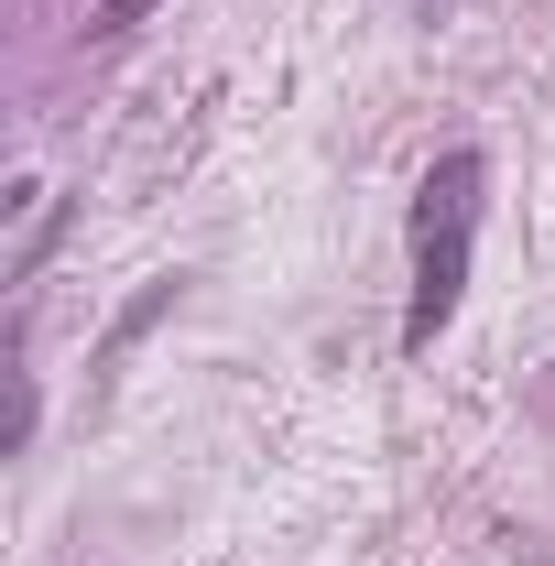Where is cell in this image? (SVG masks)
<instances>
[{"instance_id":"obj_1","label":"cell","mask_w":555,"mask_h":566,"mask_svg":"<svg viewBox=\"0 0 555 566\" xmlns=\"http://www.w3.org/2000/svg\"><path fill=\"white\" fill-rule=\"evenodd\" d=\"M415 316H404V349H436V327L458 316V283H469V229H425L415 240Z\"/></svg>"},{"instance_id":"obj_2","label":"cell","mask_w":555,"mask_h":566,"mask_svg":"<svg viewBox=\"0 0 555 566\" xmlns=\"http://www.w3.org/2000/svg\"><path fill=\"white\" fill-rule=\"evenodd\" d=\"M469 208H480V153H447L425 175V197H415V240L425 229H469Z\"/></svg>"},{"instance_id":"obj_3","label":"cell","mask_w":555,"mask_h":566,"mask_svg":"<svg viewBox=\"0 0 555 566\" xmlns=\"http://www.w3.org/2000/svg\"><path fill=\"white\" fill-rule=\"evenodd\" d=\"M175 294H186V273H153V283H142V294H132V305L109 316V338H98V359H132L142 338H153V316H164Z\"/></svg>"},{"instance_id":"obj_4","label":"cell","mask_w":555,"mask_h":566,"mask_svg":"<svg viewBox=\"0 0 555 566\" xmlns=\"http://www.w3.org/2000/svg\"><path fill=\"white\" fill-rule=\"evenodd\" d=\"M55 229H66V208H44L33 229H22V251H11V283H33V273H44V251H55Z\"/></svg>"},{"instance_id":"obj_5","label":"cell","mask_w":555,"mask_h":566,"mask_svg":"<svg viewBox=\"0 0 555 566\" xmlns=\"http://www.w3.org/2000/svg\"><path fill=\"white\" fill-rule=\"evenodd\" d=\"M142 11H153V0H98V11H87V44H121Z\"/></svg>"}]
</instances>
